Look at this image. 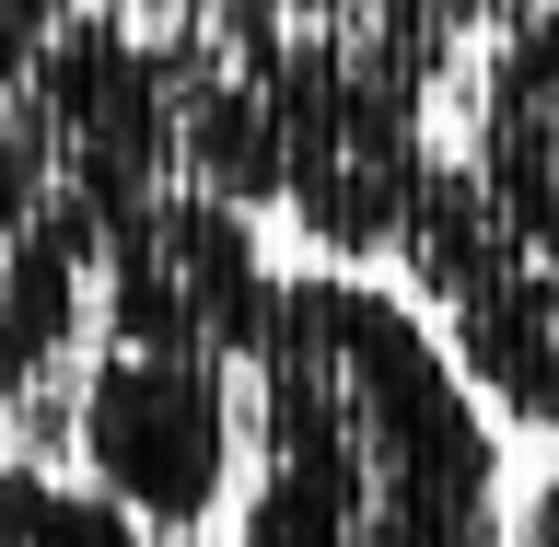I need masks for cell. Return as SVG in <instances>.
<instances>
[{
    "label": "cell",
    "instance_id": "6",
    "mask_svg": "<svg viewBox=\"0 0 559 547\" xmlns=\"http://www.w3.org/2000/svg\"><path fill=\"white\" fill-rule=\"evenodd\" d=\"M0 547H152L105 489H70L47 466H0Z\"/></svg>",
    "mask_w": 559,
    "mask_h": 547
},
{
    "label": "cell",
    "instance_id": "5",
    "mask_svg": "<svg viewBox=\"0 0 559 547\" xmlns=\"http://www.w3.org/2000/svg\"><path fill=\"white\" fill-rule=\"evenodd\" d=\"M443 105H454L443 164L489 199V222L536 269H559V0H524L501 35H478Z\"/></svg>",
    "mask_w": 559,
    "mask_h": 547
},
{
    "label": "cell",
    "instance_id": "2",
    "mask_svg": "<svg viewBox=\"0 0 559 547\" xmlns=\"http://www.w3.org/2000/svg\"><path fill=\"white\" fill-rule=\"evenodd\" d=\"M152 187H175L164 47L105 0H0V419L70 361L94 245Z\"/></svg>",
    "mask_w": 559,
    "mask_h": 547
},
{
    "label": "cell",
    "instance_id": "8",
    "mask_svg": "<svg viewBox=\"0 0 559 547\" xmlns=\"http://www.w3.org/2000/svg\"><path fill=\"white\" fill-rule=\"evenodd\" d=\"M373 12H396V24H419L431 47H454V59H466L478 35H501V24H513L524 0H373Z\"/></svg>",
    "mask_w": 559,
    "mask_h": 547
},
{
    "label": "cell",
    "instance_id": "1",
    "mask_svg": "<svg viewBox=\"0 0 559 547\" xmlns=\"http://www.w3.org/2000/svg\"><path fill=\"white\" fill-rule=\"evenodd\" d=\"M234 373L245 547H501V431L384 280H280Z\"/></svg>",
    "mask_w": 559,
    "mask_h": 547
},
{
    "label": "cell",
    "instance_id": "7",
    "mask_svg": "<svg viewBox=\"0 0 559 547\" xmlns=\"http://www.w3.org/2000/svg\"><path fill=\"white\" fill-rule=\"evenodd\" d=\"M105 12L140 24V35H164V47H187V35H257L280 0H105Z\"/></svg>",
    "mask_w": 559,
    "mask_h": 547
},
{
    "label": "cell",
    "instance_id": "3",
    "mask_svg": "<svg viewBox=\"0 0 559 547\" xmlns=\"http://www.w3.org/2000/svg\"><path fill=\"white\" fill-rule=\"evenodd\" d=\"M70 454L140 536H199L245 478L234 361H175V349L105 338L70 384Z\"/></svg>",
    "mask_w": 559,
    "mask_h": 547
},
{
    "label": "cell",
    "instance_id": "4",
    "mask_svg": "<svg viewBox=\"0 0 559 547\" xmlns=\"http://www.w3.org/2000/svg\"><path fill=\"white\" fill-rule=\"evenodd\" d=\"M280 269L257 245V210L210 187H152L105 222L94 245V314L117 349H175V361H245Z\"/></svg>",
    "mask_w": 559,
    "mask_h": 547
},
{
    "label": "cell",
    "instance_id": "9",
    "mask_svg": "<svg viewBox=\"0 0 559 547\" xmlns=\"http://www.w3.org/2000/svg\"><path fill=\"white\" fill-rule=\"evenodd\" d=\"M524 547H559V466H548V489H536V513H524Z\"/></svg>",
    "mask_w": 559,
    "mask_h": 547
}]
</instances>
